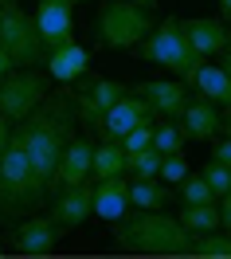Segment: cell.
I'll use <instances>...</instances> for the list:
<instances>
[{
  "mask_svg": "<svg viewBox=\"0 0 231 259\" xmlns=\"http://www.w3.org/2000/svg\"><path fill=\"white\" fill-rule=\"evenodd\" d=\"M75 102H71V91H59V95H47L39 106H35L16 130V138L28 149V165H32L35 181L47 189H55V169H59V157H63L67 142L75 138Z\"/></svg>",
  "mask_w": 231,
  "mask_h": 259,
  "instance_id": "6da1fadb",
  "label": "cell"
},
{
  "mask_svg": "<svg viewBox=\"0 0 231 259\" xmlns=\"http://www.w3.org/2000/svg\"><path fill=\"white\" fill-rule=\"evenodd\" d=\"M110 228L114 247L130 255H188L192 247V232H184L177 216H165V208H130Z\"/></svg>",
  "mask_w": 231,
  "mask_h": 259,
  "instance_id": "7a4b0ae2",
  "label": "cell"
},
{
  "mask_svg": "<svg viewBox=\"0 0 231 259\" xmlns=\"http://www.w3.org/2000/svg\"><path fill=\"white\" fill-rule=\"evenodd\" d=\"M43 200H47V189L35 181L32 165H28V149H24V142L12 130L8 149L0 153V224L12 228L20 216L39 212Z\"/></svg>",
  "mask_w": 231,
  "mask_h": 259,
  "instance_id": "3957f363",
  "label": "cell"
},
{
  "mask_svg": "<svg viewBox=\"0 0 231 259\" xmlns=\"http://www.w3.org/2000/svg\"><path fill=\"white\" fill-rule=\"evenodd\" d=\"M133 51H137L141 59H149V63L172 71L188 91H192V79H196L200 63H204V55H200V51L188 44V35L181 32V16H165L161 24H153V32Z\"/></svg>",
  "mask_w": 231,
  "mask_h": 259,
  "instance_id": "277c9868",
  "label": "cell"
},
{
  "mask_svg": "<svg viewBox=\"0 0 231 259\" xmlns=\"http://www.w3.org/2000/svg\"><path fill=\"white\" fill-rule=\"evenodd\" d=\"M153 32V12L133 0H106L98 12V44L110 51H133Z\"/></svg>",
  "mask_w": 231,
  "mask_h": 259,
  "instance_id": "5b68a950",
  "label": "cell"
},
{
  "mask_svg": "<svg viewBox=\"0 0 231 259\" xmlns=\"http://www.w3.org/2000/svg\"><path fill=\"white\" fill-rule=\"evenodd\" d=\"M0 44L16 67H39L47 59V48L35 32L32 12H24L16 0H0Z\"/></svg>",
  "mask_w": 231,
  "mask_h": 259,
  "instance_id": "8992f818",
  "label": "cell"
},
{
  "mask_svg": "<svg viewBox=\"0 0 231 259\" xmlns=\"http://www.w3.org/2000/svg\"><path fill=\"white\" fill-rule=\"evenodd\" d=\"M51 75L47 71H35V67H12L8 75H0V114L20 126L28 114L51 95Z\"/></svg>",
  "mask_w": 231,
  "mask_h": 259,
  "instance_id": "52a82bcc",
  "label": "cell"
},
{
  "mask_svg": "<svg viewBox=\"0 0 231 259\" xmlns=\"http://www.w3.org/2000/svg\"><path fill=\"white\" fill-rule=\"evenodd\" d=\"M63 232L67 228L55 220V216H32L28 212V220L24 224H12V247H16L20 255H32V259H39V255H51L55 251V243L63 240Z\"/></svg>",
  "mask_w": 231,
  "mask_h": 259,
  "instance_id": "ba28073f",
  "label": "cell"
},
{
  "mask_svg": "<svg viewBox=\"0 0 231 259\" xmlns=\"http://www.w3.org/2000/svg\"><path fill=\"white\" fill-rule=\"evenodd\" d=\"M32 20H35V32H39L47 51L67 44V39H75V0H39Z\"/></svg>",
  "mask_w": 231,
  "mask_h": 259,
  "instance_id": "9c48e42d",
  "label": "cell"
},
{
  "mask_svg": "<svg viewBox=\"0 0 231 259\" xmlns=\"http://www.w3.org/2000/svg\"><path fill=\"white\" fill-rule=\"evenodd\" d=\"M126 91H130V87H122V82H114V79H90L83 91H71L75 118H79V122H90V126H102V114L110 110Z\"/></svg>",
  "mask_w": 231,
  "mask_h": 259,
  "instance_id": "30bf717a",
  "label": "cell"
},
{
  "mask_svg": "<svg viewBox=\"0 0 231 259\" xmlns=\"http://www.w3.org/2000/svg\"><path fill=\"white\" fill-rule=\"evenodd\" d=\"M55 200H51V216L71 232V228L86 224V216H94V185L90 181H79V185H59L55 189Z\"/></svg>",
  "mask_w": 231,
  "mask_h": 259,
  "instance_id": "8fae6325",
  "label": "cell"
},
{
  "mask_svg": "<svg viewBox=\"0 0 231 259\" xmlns=\"http://www.w3.org/2000/svg\"><path fill=\"white\" fill-rule=\"evenodd\" d=\"M133 91L149 102V110L157 114V118H172V122H181L184 106L192 98L181 79H149V82H137Z\"/></svg>",
  "mask_w": 231,
  "mask_h": 259,
  "instance_id": "7c38bea8",
  "label": "cell"
},
{
  "mask_svg": "<svg viewBox=\"0 0 231 259\" xmlns=\"http://www.w3.org/2000/svg\"><path fill=\"white\" fill-rule=\"evenodd\" d=\"M149 118H153L149 102H145L141 95H137V91H133V95L126 91V95L118 98V102L110 106V110L102 114V126H98V130L106 134V138H114V142H118L122 134H130V130L137 126V122H149Z\"/></svg>",
  "mask_w": 231,
  "mask_h": 259,
  "instance_id": "4fadbf2b",
  "label": "cell"
},
{
  "mask_svg": "<svg viewBox=\"0 0 231 259\" xmlns=\"http://www.w3.org/2000/svg\"><path fill=\"white\" fill-rule=\"evenodd\" d=\"M181 32L188 35V44L204 55V59H212L219 51L231 44V32L223 20H212V16H192V20H181Z\"/></svg>",
  "mask_w": 231,
  "mask_h": 259,
  "instance_id": "5bb4252c",
  "label": "cell"
},
{
  "mask_svg": "<svg viewBox=\"0 0 231 259\" xmlns=\"http://www.w3.org/2000/svg\"><path fill=\"white\" fill-rule=\"evenodd\" d=\"M43 67H47V75L55 82H75L79 75H86V67H90V51H86L83 44H75V39H67V44H59V48L47 51Z\"/></svg>",
  "mask_w": 231,
  "mask_h": 259,
  "instance_id": "9a60e30c",
  "label": "cell"
},
{
  "mask_svg": "<svg viewBox=\"0 0 231 259\" xmlns=\"http://www.w3.org/2000/svg\"><path fill=\"white\" fill-rule=\"evenodd\" d=\"M90 157H94V142L90 138H71L59 157V169H55V189L59 185H79V181H90ZM51 189V193H55Z\"/></svg>",
  "mask_w": 231,
  "mask_h": 259,
  "instance_id": "2e32d148",
  "label": "cell"
},
{
  "mask_svg": "<svg viewBox=\"0 0 231 259\" xmlns=\"http://www.w3.org/2000/svg\"><path fill=\"white\" fill-rule=\"evenodd\" d=\"M130 208L133 204H130V181L126 177H102L98 185H94V216H98V220L114 224V220H122Z\"/></svg>",
  "mask_w": 231,
  "mask_h": 259,
  "instance_id": "e0dca14e",
  "label": "cell"
},
{
  "mask_svg": "<svg viewBox=\"0 0 231 259\" xmlns=\"http://www.w3.org/2000/svg\"><path fill=\"white\" fill-rule=\"evenodd\" d=\"M181 130L188 142H212L215 134H219V110H215V102L208 98H188V106L181 114Z\"/></svg>",
  "mask_w": 231,
  "mask_h": 259,
  "instance_id": "ac0fdd59",
  "label": "cell"
},
{
  "mask_svg": "<svg viewBox=\"0 0 231 259\" xmlns=\"http://www.w3.org/2000/svg\"><path fill=\"white\" fill-rule=\"evenodd\" d=\"M192 91H200V95L208 98V102H215V106H231V75L223 71V67L215 63H200L196 79H192Z\"/></svg>",
  "mask_w": 231,
  "mask_h": 259,
  "instance_id": "d6986e66",
  "label": "cell"
},
{
  "mask_svg": "<svg viewBox=\"0 0 231 259\" xmlns=\"http://www.w3.org/2000/svg\"><path fill=\"white\" fill-rule=\"evenodd\" d=\"M172 196H177V193H172L161 177L130 181V204H133V208H168Z\"/></svg>",
  "mask_w": 231,
  "mask_h": 259,
  "instance_id": "ffe728a7",
  "label": "cell"
},
{
  "mask_svg": "<svg viewBox=\"0 0 231 259\" xmlns=\"http://www.w3.org/2000/svg\"><path fill=\"white\" fill-rule=\"evenodd\" d=\"M90 177H126V149L118 146L114 138H106L102 146H94V157H90Z\"/></svg>",
  "mask_w": 231,
  "mask_h": 259,
  "instance_id": "44dd1931",
  "label": "cell"
},
{
  "mask_svg": "<svg viewBox=\"0 0 231 259\" xmlns=\"http://www.w3.org/2000/svg\"><path fill=\"white\" fill-rule=\"evenodd\" d=\"M181 228L184 232H192V236H200V232H215L219 228V204L215 200H208V204H181Z\"/></svg>",
  "mask_w": 231,
  "mask_h": 259,
  "instance_id": "7402d4cb",
  "label": "cell"
},
{
  "mask_svg": "<svg viewBox=\"0 0 231 259\" xmlns=\"http://www.w3.org/2000/svg\"><path fill=\"white\" fill-rule=\"evenodd\" d=\"M188 255H196V259H231V232L215 228V232H200V236H192Z\"/></svg>",
  "mask_w": 231,
  "mask_h": 259,
  "instance_id": "603a6c76",
  "label": "cell"
},
{
  "mask_svg": "<svg viewBox=\"0 0 231 259\" xmlns=\"http://www.w3.org/2000/svg\"><path fill=\"white\" fill-rule=\"evenodd\" d=\"M161 149H137V153H126V173H130V181H145V177H157L161 173Z\"/></svg>",
  "mask_w": 231,
  "mask_h": 259,
  "instance_id": "cb8c5ba5",
  "label": "cell"
},
{
  "mask_svg": "<svg viewBox=\"0 0 231 259\" xmlns=\"http://www.w3.org/2000/svg\"><path fill=\"white\" fill-rule=\"evenodd\" d=\"M184 130L181 122H172V118H165V122H157L153 126V149H161V153H184Z\"/></svg>",
  "mask_w": 231,
  "mask_h": 259,
  "instance_id": "d4e9b609",
  "label": "cell"
},
{
  "mask_svg": "<svg viewBox=\"0 0 231 259\" xmlns=\"http://www.w3.org/2000/svg\"><path fill=\"white\" fill-rule=\"evenodd\" d=\"M177 193H181V204H208V200H215L212 189H208V181L200 177V173H188V177L177 185Z\"/></svg>",
  "mask_w": 231,
  "mask_h": 259,
  "instance_id": "484cf974",
  "label": "cell"
},
{
  "mask_svg": "<svg viewBox=\"0 0 231 259\" xmlns=\"http://www.w3.org/2000/svg\"><path fill=\"white\" fill-rule=\"evenodd\" d=\"M200 177L208 181V189H212V196H215V200H219V196L227 193V185H231V165L215 161V157H208V165L200 169Z\"/></svg>",
  "mask_w": 231,
  "mask_h": 259,
  "instance_id": "4316f807",
  "label": "cell"
},
{
  "mask_svg": "<svg viewBox=\"0 0 231 259\" xmlns=\"http://www.w3.org/2000/svg\"><path fill=\"white\" fill-rule=\"evenodd\" d=\"M118 146L126 149V153H137V149L153 146V122H137L130 134H122V138H118Z\"/></svg>",
  "mask_w": 231,
  "mask_h": 259,
  "instance_id": "83f0119b",
  "label": "cell"
},
{
  "mask_svg": "<svg viewBox=\"0 0 231 259\" xmlns=\"http://www.w3.org/2000/svg\"><path fill=\"white\" fill-rule=\"evenodd\" d=\"M157 177L165 181V185H181L188 177V161H184V153H165L161 157V173Z\"/></svg>",
  "mask_w": 231,
  "mask_h": 259,
  "instance_id": "f1b7e54d",
  "label": "cell"
},
{
  "mask_svg": "<svg viewBox=\"0 0 231 259\" xmlns=\"http://www.w3.org/2000/svg\"><path fill=\"white\" fill-rule=\"evenodd\" d=\"M215 204H219V228H223V232H231V185H227V193L219 196Z\"/></svg>",
  "mask_w": 231,
  "mask_h": 259,
  "instance_id": "f546056e",
  "label": "cell"
},
{
  "mask_svg": "<svg viewBox=\"0 0 231 259\" xmlns=\"http://www.w3.org/2000/svg\"><path fill=\"white\" fill-rule=\"evenodd\" d=\"M212 157H215V161H223V165H231V138H223V142L212 149Z\"/></svg>",
  "mask_w": 231,
  "mask_h": 259,
  "instance_id": "4dcf8cb0",
  "label": "cell"
},
{
  "mask_svg": "<svg viewBox=\"0 0 231 259\" xmlns=\"http://www.w3.org/2000/svg\"><path fill=\"white\" fill-rule=\"evenodd\" d=\"M8 138H12V122H8L4 114H0V153L8 149Z\"/></svg>",
  "mask_w": 231,
  "mask_h": 259,
  "instance_id": "1f68e13d",
  "label": "cell"
},
{
  "mask_svg": "<svg viewBox=\"0 0 231 259\" xmlns=\"http://www.w3.org/2000/svg\"><path fill=\"white\" fill-rule=\"evenodd\" d=\"M219 134L231 138V106H223V114H219Z\"/></svg>",
  "mask_w": 231,
  "mask_h": 259,
  "instance_id": "d6a6232c",
  "label": "cell"
},
{
  "mask_svg": "<svg viewBox=\"0 0 231 259\" xmlns=\"http://www.w3.org/2000/svg\"><path fill=\"white\" fill-rule=\"evenodd\" d=\"M12 55H8V51H4V44H0V75H8V71H12Z\"/></svg>",
  "mask_w": 231,
  "mask_h": 259,
  "instance_id": "836d02e7",
  "label": "cell"
},
{
  "mask_svg": "<svg viewBox=\"0 0 231 259\" xmlns=\"http://www.w3.org/2000/svg\"><path fill=\"white\" fill-rule=\"evenodd\" d=\"M219 55H223V63H219V67H223V71H227V75H231V44H227V48H223V51H219Z\"/></svg>",
  "mask_w": 231,
  "mask_h": 259,
  "instance_id": "e575fe53",
  "label": "cell"
},
{
  "mask_svg": "<svg viewBox=\"0 0 231 259\" xmlns=\"http://www.w3.org/2000/svg\"><path fill=\"white\" fill-rule=\"evenodd\" d=\"M133 4H141V8H149V12L157 8V0H133Z\"/></svg>",
  "mask_w": 231,
  "mask_h": 259,
  "instance_id": "d590c367",
  "label": "cell"
},
{
  "mask_svg": "<svg viewBox=\"0 0 231 259\" xmlns=\"http://www.w3.org/2000/svg\"><path fill=\"white\" fill-rule=\"evenodd\" d=\"M219 8H223V16L231 20V0H219Z\"/></svg>",
  "mask_w": 231,
  "mask_h": 259,
  "instance_id": "8d00e7d4",
  "label": "cell"
},
{
  "mask_svg": "<svg viewBox=\"0 0 231 259\" xmlns=\"http://www.w3.org/2000/svg\"><path fill=\"white\" fill-rule=\"evenodd\" d=\"M0 255H4V243H0Z\"/></svg>",
  "mask_w": 231,
  "mask_h": 259,
  "instance_id": "74e56055",
  "label": "cell"
},
{
  "mask_svg": "<svg viewBox=\"0 0 231 259\" xmlns=\"http://www.w3.org/2000/svg\"><path fill=\"white\" fill-rule=\"evenodd\" d=\"M83 4H86V0H83Z\"/></svg>",
  "mask_w": 231,
  "mask_h": 259,
  "instance_id": "f35d334b",
  "label": "cell"
}]
</instances>
